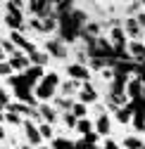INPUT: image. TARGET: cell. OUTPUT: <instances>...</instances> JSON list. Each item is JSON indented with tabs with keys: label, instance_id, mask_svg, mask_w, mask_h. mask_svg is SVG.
<instances>
[{
	"label": "cell",
	"instance_id": "1",
	"mask_svg": "<svg viewBox=\"0 0 145 149\" xmlns=\"http://www.w3.org/2000/svg\"><path fill=\"white\" fill-rule=\"evenodd\" d=\"M60 76L55 71H50V73H45V76L41 78V83L33 88V97L38 100V102H48V100H52L57 95V88H60Z\"/></svg>",
	"mask_w": 145,
	"mask_h": 149
},
{
	"label": "cell",
	"instance_id": "2",
	"mask_svg": "<svg viewBox=\"0 0 145 149\" xmlns=\"http://www.w3.org/2000/svg\"><path fill=\"white\" fill-rule=\"evenodd\" d=\"M26 7L33 12V19H48V17H55V3L50 0H31L26 3Z\"/></svg>",
	"mask_w": 145,
	"mask_h": 149
},
{
	"label": "cell",
	"instance_id": "3",
	"mask_svg": "<svg viewBox=\"0 0 145 149\" xmlns=\"http://www.w3.org/2000/svg\"><path fill=\"white\" fill-rule=\"evenodd\" d=\"M22 128H24V135H26V142L29 147H41V133H38V125H36V121L31 118H24L22 121Z\"/></svg>",
	"mask_w": 145,
	"mask_h": 149
},
{
	"label": "cell",
	"instance_id": "4",
	"mask_svg": "<svg viewBox=\"0 0 145 149\" xmlns=\"http://www.w3.org/2000/svg\"><path fill=\"white\" fill-rule=\"evenodd\" d=\"M121 29H124V33H126V38L129 40H143V29L138 26V22H136V17H126V19L121 22Z\"/></svg>",
	"mask_w": 145,
	"mask_h": 149
},
{
	"label": "cell",
	"instance_id": "5",
	"mask_svg": "<svg viewBox=\"0 0 145 149\" xmlns=\"http://www.w3.org/2000/svg\"><path fill=\"white\" fill-rule=\"evenodd\" d=\"M67 73L71 76V81H76V83H88L90 81V69L86 64H69L67 66Z\"/></svg>",
	"mask_w": 145,
	"mask_h": 149
},
{
	"label": "cell",
	"instance_id": "6",
	"mask_svg": "<svg viewBox=\"0 0 145 149\" xmlns=\"http://www.w3.org/2000/svg\"><path fill=\"white\" fill-rule=\"evenodd\" d=\"M76 102H81V104H90V102H98V90L93 88V83H81V88H79V92H76Z\"/></svg>",
	"mask_w": 145,
	"mask_h": 149
},
{
	"label": "cell",
	"instance_id": "7",
	"mask_svg": "<svg viewBox=\"0 0 145 149\" xmlns=\"http://www.w3.org/2000/svg\"><path fill=\"white\" fill-rule=\"evenodd\" d=\"M45 54L48 57H55V59H64L67 57V45L62 40H57V38H50L45 43Z\"/></svg>",
	"mask_w": 145,
	"mask_h": 149
},
{
	"label": "cell",
	"instance_id": "8",
	"mask_svg": "<svg viewBox=\"0 0 145 149\" xmlns=\"http://www.w3.org/2000/svg\"><path fill=\"white\" fill-rule=\"evenodd\" d=\"M7 64H10V69L14 71V73H24L29 66H31V62H29V57H26V54L19 50V52H17V54H12V57L7 59Z\"/></svg>",
	"mask_w": 145,
	"mask_h": 149
},
{
	"label": "cell",
	"instance_id": "9",
	"mask_svg": "<svg viewBox=\"0 0 145 149\" xmlns=\"http://www.w3.org/2000/svg\"><path fill=\"white\" fill-rule=\"evenodd\" d=\"M36 111H38V121L50 123V125H52V123H57V118H60V116H57V111H55V107H50V104H45V102H43V104L38 102Z\"/></svg>",
	"mask_w": 145,
	"mask_h": 149
},
{
	"label": "cell",
	"instance_id": "10",
	"mask_svg": "<svg viewBox=\"0 0 145 149\" xmlns=\"http://www.w3.org/2000/svg\"><path fill=\"white\" fill-rule=\"evenodd\" d=\"M93 130L98 133V137H107V135H110V130H112V118H110V114L98 116V118L93 121Z\"/></svg>",
	"mask_w": 145,
	"mask_h": 149
},
{
	"label": "cell",
	"instance_id": "11",
	"mask_svg": "<svg viewBox=\"0 0 145 149\" xmlns=\"http://www.w3.org/2000/svg\"><path fill=\"white\" fill-rule=\"evenodd\" d=\"M112 43V47H126V43H129V38H126V33L121 29V24H114L110 29V38H107Z\"/></svg>",
	"mask_w": 145,
	"mask_h": 149
},
{
	"label": "cell",
	"instance_id": "12",
	"mask_svg": "<svg viewBox=\"0 0 145 149\" xmlns=\"http://www.w3.org/2000/svg\"><path fill=\"white\" fill-rule=\"evenodd\" d=\"M126 50H129V57L133 62H145V43L143 40H129Z\"/></svg>",
	"mask_w": 145,
	"mask_h": 149
},
{
	"label": "cell",
	"instance_id": "13",
	"mask_svg": "<svg viewBox=\"0 0 145 149\" xmlns=\"http://www.w3.org/2000/svg\"><path fill=\"white\" fill-rule=\"evenodd\" d=\"M143 97V83L138 81V78H129V81H126V100H140Z\"/></svg>",
	"mask_w": 145,
	"mask_h": 149
},
{
	"label": "cell",
	"instance_id": "14",
	"mask_svg": "<svg viewBox=\"0 0 145 149\" xmlns=\"http://www.w3.org/2000/svg\"><path fill=\"white\" fill-rule=\"evenodd\" d=\"M22 76H24V81L31 85V88H36V85H38L41 83V78L45 76V71L41 69V66H29L24 73H22Z\"/></svg>",
	"mask_w": 145,
	"mask_h": 149
},
{
	"label": "cell",
	"instance_id": "15",
	"mask_svg": "<svg viewBox=\"0 0 145 149\" xmlns=\"http://www.w3.org/2000/svg\"><path fill=\"white\" fill-rule=\"evenodd\" d=\"M79 88H81V83H76V81H64V83H60V97L71 100V97L79 92Z\"/></svg>",
	"mask_w": 145,
	"mask_h": 149
},
{
	"label": "cell",
	"instance_id": "16",
	"mask_svg": "<svg viewBox=\"0 0 145 149\" xmlns=\"http://www.w3.org/2000/svg\"><path fill=\"white\" fill-rule=\"evenodd\" d=\"M50 149H74V142H71L69 137H60V135H55L50 140V144H48Z\"/></svg>",
	"mask_w": 145,
	"mask_h": 149
},
{
	"label": "cell",
	"instance_id": "17",
	"mask_svg": "<svg viewBox=\"0 0 145 149\" xmlns=\"http://www.w3.org/2000/svg\"><path fill=\"white\" fill-rule=\"evenodd\" d=\"M74 130H76V133H79L81 137H86L88 133H93V121H90L88 116H86V118H79V121H76V128H74Z\"/></svg>",
	"mask_w": 145,
	"mask_h": 149
},
{
	"label": "cell",
	"instance_id": "18",
	"mask_svg": "<svg viewBox=\"0 0 145 149\" xmlns=\"http://www.w3.org/2000/svg\"><path fill=\"white\" fill-rule=\"evenodd\" d=\"M124 149H145V142L140 135H129L124 137Z\"/></svg>",
	"mask_w": 145,
	"mask_h": 149
},
{
	"label": "cell",
	"instance_id": "19",
	"mask_svg": "<svg viewBox=\"0 0 145 149\" xmlns=\"http://www.w3.org/2000/svg\"><path fill=\"white\" fill-rule=\"evenodd\" d=\"M48 59H50V57H48V54H45L43 50H36V52L31 54V57H29V62H31V66H41V69H43V66L48 64Z\"/></svg>",
	"mask_w": 145,
	"mask_h": 149
},
{
	"label": "cell",
	"instance_id": "20",
	"mask_svg": "<svg viewBox=\"0 0 145 149\" xmlns=\"http://www.w3.org/2000/svg\"><path fill=\"white\" fill-rule=\"evenodd\" d=\"M114 116H117V121H119L121 125H129L133 114L129 111V107H119V109H114Z\"/></svg>",
	"mask_w": 145,
	"mask_h": 149
},
{
	"label": "cell",
	"instance_id": "21",
	"mask_svg": "<svg viewBox=\"0 0 145 149\" xmlns=\"http://www.w3.org/2000/svg\"><path fill=\"white\" fill-rule=\"evenodd\" d=\"M57 31V17H48L41 22V33H55Z\"/></svg>",
	"mask_w": 145,
	"mask_h": 149
},
{
	"label": "cell",
	"instance_id": "22",
	"mask_svg": "<svg viewBox=\"0 0 145 149\" xmlns=\"http://www.w3.org/2000/svg\"><path fill=\"white\" fill-rule=\"evenodd\" d=\"M36 125H38L41 140H52V137H55V130H52V125H50V123H43V121H38Z\"/></svg>",
	"mask_w": 145,
	"mask_h": 149
},
{
	"label": "cell",
	"instance_id": "23",
	"mask_svg": "<svg viewBox=\"0 0 145 149\" xmlns=\"http://www.w3.org/2000/svg\"><path fill=\"white\" fill-rule=\"evenodd\" d=\"M10 43H12L17 50H22V47L26 45V38H24L22 31H12V33H10Z\"/></svg>",
	"mask_w": 145,
	"mask_h": 149
},
{
	"label": "cell",
	"instance_id": "24",
	"mask_svg": "<svg viewBox=\"0 0 145 149\" xmlns=\"http://www.w3.org/2000/svg\"><path fill=\"white\" fill-rule=\"evenodd\" d=\"M71 114L76 116V121H79V118H86V116H88V107L81 104V102H74V104H71Z\"/></svg>",
	"mask_w": 145,
	"mask_h": 149
},
{
	"label": "cell",
	"instance_id": "25",
	"mask_svg": "<svg viewBox=\"0 0 145 149\" xmlns=\"http://www.w3.org/2000/svg\"><path fill=\"white\" fill-rule=\"evenodd\" d=\"M71 104H74V100H67V97H57V100H55V107L62 109L64 114H67V111H71Z\"/></svg>",
	"mask_w": 145,
	"mask_h": 149
},
{
	"label": "cell",
	"instance_id": "26",
	"mask_svg": "<svg viewBox=\"0 0 145 149\" xmlns=\"http://www.w3.org/2000/svg\"><path fill=\"white\" fill-rule=\"evenodd\" d=\"M0 47H3V52H5V54H10V57L19 52V50H17V47H14L12 43H10V38H3V40H0Z\"/></svg>",
	"mask_w": 145,
	"mask_h": 149
},
{
	"label": "cell",
	"instance_id": "27",
	"mask_svg": "<svg viewBox=\"0 0 145 149\" xmlns=\"http://www.w3.org/2000/svg\"><path fill=\"white\" fill-rule=\"evenodd\" d=\"M62 123L67 128H76V116L71 114V111H67V114H62Z\"/></svg>",
	"mask_w": 145,
	"mask_h": 149
},
{
	"label": "cell",
	"instance_id": "28",
	"mask_svg": "<svg viewBox=\"0 0 145 149\" xmlns=\"http://www.w3.org/2000/svg\"><path fill=\"white\" fill-rule=\"evenodd\" d=\"M5 121H7V123H12V125H22V121H24V118H22L19 114H10V111H5Z\"/></svg>",
	"mask_w": 145,
	"mask_h": 149
},
{
	"label": "cell",
	"instance_id": "29",
	"mask_svg": "<svg viewBox=\"0 0 145 149\" xmlns=\"http://www.w3.org/2000/svg\"><path fill=\"white\" fill-rule=\"evenodd\" d=\"M0 76H3V78H10L12 76V69H10L7 62H0Z\"/></svg>",
	"mask_w": 145,
	"mask_h": 149
},
{
	"label": "cell",
	"instance_id": "30",
	"mask_svg": "<svg viewBox=\"0 0 145 149\" xmlns=\"http://www.w3.org/2000/svg\"><path fill=\"white\" fill-rule=\"evenodd\" d=\"M102 149H119V144H117L114 140H110V137H105V142H102Z\"/></svg>",
	"mask_w": 145,
	"mask_h": 149
},
{
	"label": "cell",
	"instance_id": "31",
	"mask_svg": "<svg viewBox=\"0 0 145 149\" xmlns=\"http://www.w3.org/2000/svg\"><path fill=\"white\" fill-rule=\"evenodd\" d=\"M136 22H138V26H140V29H143V33H145V10L136 14Z\"/></svg>",
	"mask_w": 145,
	"mask_h": 149
},
{
	"label": "cell",
	"instance_id": "32",
	"mask_svg": "<svg viewBox=\"0 0 145 149\" xmlns=\"http://www.w3.org/2000/svg\"><path fill=\"white\" fill-rule=\"evenodd\" d=\"M0 123H5V111L0 109Z\"/></svg>",
	"mask_w": 145,
	"mask_h": 149
},
{
	"label": "cell",
	"instance_id": "33",
	"mask_svg": "<svg viewBox=\"0 0 145 149\" xmlns=\"http://www.w3.org/2000/svg\"><path fill=\"white\" fill-rule=\"evenodd\" d=\"M0 62H7V59H5V52H3V47H0Z\"/></svg>",
	"mask_w": 145,
	"mask_h": 149
},
{
	"label": "cell",
	"instance_id": "34",
	"mask_svg": "<svg viewBox=\"0 0 145 149\" xmlns=\"http://www.w3.org/2000/svg\"><path fill=\"white\" fill-rule=\"evenodd\" d=\"M22 149H31V147H29V144H24V147H22Z\"/></svg>",
	"mask_w": 145,
	"mask_h": 149
},
{
	"label": "cell",
	"instance_id": "35",
	"mask_svg": "<svg viewBox=\"0 0 145 149\" xmlns=\"http://www.w3.org/2000/svg\"><path fill=\"white\" fill-rule=\"evenodd\" d=\"M38 149H50V147H43V144H41V147H38Z\"/></svg>",
	"mask_w": 145,
	"mask_h": 149
},
{
	"label": "cell",
	"instance_id": "36",
	"mask_svg": "<svg viewBox=\"0 0 145 149\" xmlns=\"http://www.w3.org/2000/svg\"><path fill=\"white\" fill-rule=\"evenodd\" d=\"M0 40H3V29H0Z\"/></svg>",
	"mask_w": 145,
	"mask_h": 149
},
{
	"label": "cell",
	"instance_id": "37",
	"mask_svg": "<svg viewBox=\"0 0 145 149\" xmlns=\"http://www.w3.org/2000/svg\"><path fill=\"white\" fill-rule=\"evenodd\" d=\"M0 10H3V3H0Z\"/></svg>",
	"mask_w": 145,
	"mask_h": 149
}]
</instances>
